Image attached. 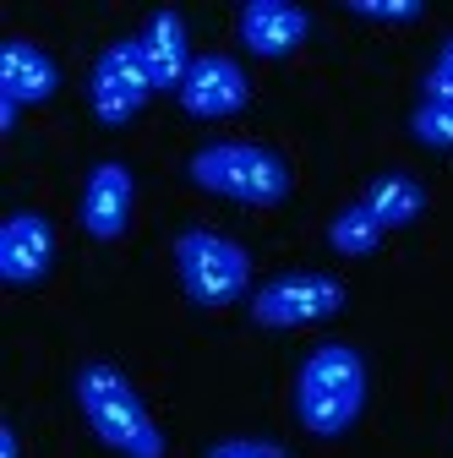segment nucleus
Here are the masks:
<instances>
[{"instance_id":"10","label":"nucleus","mask_w":453,"mask_h":458,"mask_svg":"<svg viewBox=\"0 0 453 458\" xmlns=\"http://www.w3.org/2000/svg\"><path fill=\"white\" fill-rule=\"evenodd\" d=\"M312 38V12L295 0H246L241 6V44L257 61H285Z\"/></svg>"},{"instance_id":"7","label":"nucleus","mask_w":453,"mask_h":458,"mask_svg":"<svg viewBox=\"0 0 453 458\" xmlns=\"http://www.w3.org/2000/svg\"><path fill=\"white\" fill-rule=\"evenodd\" d=\"M132 208H137V175L121 164V158H104L88 169L82 181V202H77V218L93 241H121L126 224H132Z\"/></svg>"},{"instance_id":"12","label":"nucleus","mask_w":453,"mask_h":458,"mask_svg":"<svg viewBox=\"0 0 453 458\" xmlns=\"http://www.w3.org/2000/svg\"><path fill=\"white\" fill-rule=\"evenodd\" d=\"M55 88H61V66H55L49 49H38L28 38L0 44V98H12L17 109H28V104L55 98Z\"/></svg>"},{"instance_id":"16","label":"nucleus","mask_w":453,"mask_h":458,"mask_svg":"<svg viewBox=\"0 0 453 458\" xmlns=\"http://www.w3.org/2000/svg\"><path fill=\"white\" fill-rule=\"evenodd\" d=\"M345 12L350 17H361V22H421L426 17V6L421 0H345Z\"/></svg>"},{"instance_id":"17","label":"nucleus","mask_w":453,"mask_h":458,"mask_svg":"<svg viewBox=\"0 0 453 458\" xmlns=\"http://www.w3.org/2000/svg\"><path fill=\"white\" fill-rule=\"evenodd\" d=\"M202 458H290V447L262 442V437H224V442H213Z\"/></svg>"},{"instance_id":"6","label":"nucleus","mask_w":453,"mask_h":458,"mask_svg":"<svg viewBox=\"0 0 453 458\" xmlns=\"http://www.w3.org/2000/svg\"><path fill=\"white\" fill-rule=\"evenodd\" d=\"M153 93V77L142 66V49L137 38H115L98 49V61L88 72V104H93V121L98 126H132L142 104Z\"/></svg>"},{"instance_id":"8","label":"nucleus","mask_w":453,"mask_h":458,"mask_svg":"<svg viewBox=\"0 0 453 458\" xmlns=\"http://www.w3.org/2000/svg\"><path fill=\"white\" fill-rule=\"evenodd\" d=\"M175 98H181V109L192 114V121H230V114L246 109L252 82H246V72L230 61V55H197Z\"/></svg>"},{"instance_id":"3","label":"nucleus","mask_w":453,"mask_h":458,"mask_svg":"<svg viewBox=\"0 0 453 458\" xmlns=\"http://www.w3.org/2000/svg\"><path fill=\"white\" fill-rule=\"evenodd\" d=\"M186 175L241 208H278L290 197V164L262 142H202L186 164Z\"/></svg>"},{"instance_id":"5","label":"nucleus","mask_w":453,"mask_h":458,"mask_svg":"<svg viewBox=\"0 0 453 458\" xmlns=\"http://www.w3.org/2000/svg\"><path fill=\"white\" fill-rule=\"evenodd\" d=\"M345 301H350V290L333 273H278L262 290H252V322L268 333H290V327L338 317Z\"/></svg>"},{"instance_id":"2","label":"nucleus","mask_w":453,"mask_h":458,"mask_svg":"<svg viewBox=\"0 0 453 458\" xmlns=\"http://www.w3.org/2000/svg\"><path fill=\"white\" fill-rule=\"evenodd\" d=\"M72 393H77V410L88 420V431L121 458H164V431L158 420L148 415L142 393L126 382L121 366L109 360H82L77 377H72Z\"/></svg>"},{"instance_id":"19","label":"nucleus","mask_w":453,"mask_h":458,"mask_svg":"<svg viewBox=\"0 0 453 458\" xmlns=\"http://www.w3.org/2000/svg\"><path fill=\"white\" fill-rule=\"evenodd\" d=\"M0 458H22V442H17V426L0 420Z\"/></svg>"},{"instance_id":"4","label":"nucleus","mask_w":453,"mask_h":458,"mask_svg":"<svg viewBox=\"0 0 453 458\" xmlns=\"http://www.w3.org/2000/svg\"><path fill=\"white\" fill-rule=\"evenodd\" d=\"M175 273H181L186 301H197L208 311L235 306L252 290V257H246V246H235L230 235L202 229V224H192V229L175 235Z\"/></svg>"},{"instance_id":"15","label":"nucleus","mask_w":453,"mask_h":458,"mask_svg":"<svg viewBox=\"0 0 453 458\" xmlns=\"http://www.w3.org/2000/svg\"><path fill=\"white\" fill-rule=\"evenodd\" d=\"M410 137L432 153H453V98H421L410 109Z\"/></svg>"},{"instance_id":"11","label":"nucleus","mask_w":453,"mask_h":458,"mask_svg":"<svg viewBox=\"0 0 453 458\" xmlns=\"http://www.w3.org/2000/svg\"><path fill=\"white\" fill-rule=\"evenodd\" d=\"M137 49H142L148 77H153V93H181V82L192 72V38H186V17L175 6H158L142 22Z\"/></svg>"},{"instance_id":"1","label":"nucleus","mask_w":453,"mask_h":458,"mask_svg":"<svg viewBox=\"0 0 453 458\" xmlns=\"http://www.w3.org/2000/svg\"><path fill=\"white\" fill-rule=\"evenodd\" d=\"M366 355L355 344H317L295 371V420L312 437H345L355 431V420L366 415Z\"/></svg>"},{"instance_id":"20","label":"nucleus","mask_w":453,"mask_h":458,"mask_svg":"<svg viewBox=\"0 0 453 458\" xmlns=\"http://www.w3.org/2000/svg\"><path fill=\"white\" fill-rule=\"evenodd\" d=\"M17 114H22V109H17L12 98H0V131H6V137L17 131Z\"/></svg>"},{"instance_id":"9","label":"nucleus","mask_w":453,"mask_h":458,"mask_svg":"<svg viewBox=\"0 0 453 458\" xmlns=\"http://www.w3.org/2000/svg\"><path fill=\"white\" fill-rule=\"evenodd\" d=\"M55 267V224L33 208L12 213L0 224V284H12V290H33L44 284Z\"/></svg>"},{"instance_id":"18","label":"nucleus","mask_w":453,"mask_h":458,"mask_svg":"<svg viewBox=\"0 0 453 458\" xmlns=\"http://www.w3.org/2000/svg\"><path fill=\"white\" fill-rule=\"evenodd\" d=\"M421 98H453V38L432 55V72L421 82Z\"/></svg>"},{"instance_id":"13","label":"nucleus","mask_w":453,"mask_h":458,"mask_svg":"<svg viewBox=\"0 0 453 458\" xmlns=\"http://www.w3.org/2000/svg\"><path fill=\"white\" fill-rule=\"evenodd\" d=\"M361 208L388 229H405V224H415L421 213H426V186L415 181V175H377L366 191H361Z\"/></svg>"},{"instance_id":"14","label":"nucleus","mask_w":453,"mask_h":458,"mask_svg":"<svg viewBox=\"0 0 453 458\" xmlns=\"http://www.w3.org/2000/svg\"><path fill=\"white\" fill-rule=\"evenodd\" d=\"M382 235H388V229H382L361 202L338 208V213H333V224H328V246H333L338 257H372V251L382 246Z\"/></svg>"}]
</instances>
